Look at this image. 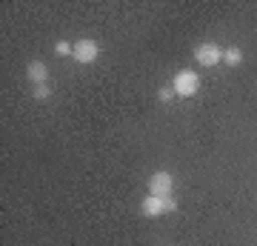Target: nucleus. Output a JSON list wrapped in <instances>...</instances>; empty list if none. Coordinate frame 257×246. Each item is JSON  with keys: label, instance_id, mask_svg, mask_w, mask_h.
Listing matches in <instances>:
<instances>
[{"label": "nucleus", "instance_id": "obj_1", "mask_svg": "<svg viewBox=\"0 0 257 246\" xmlns=\"http://www.w3.org/2000/svg\"><path fill=\"white\" fill-rule=\"evenodd\" d=\"M172 89H175V95H180V98H192V95H197V89H200V74L192 72V69H180V72L175 74V80H172Z\"/></svg>", "mask_w": 257, "mask_h": 246}, {"label": "nucleus", "instance_id": "obj_2", "mask_svg": "<svg viewBox=\"0 0 257 246\" xmlns=\"http://www.w3.org/2000/svg\"><path fill=\"white\" fill-rule=\"evenodd\" d=\"M72 57L77 63L89 66L100 57V46H97V40H92V37H80V40H74V55Z\"/></svg>", "mask_w": 257, "mask_h": 246}, {"label": "nucleus", "instance_id": "obj_3", "mask_svg": "<svg viewBox=\"0 0 257 246\" xmlns=\"http://www.w3.org/2000/svg\"><path fill=\"white\" fill-rule=\"evenodd\" d=\"M172 209H177V201H172V198H155V195H149L140 203V212L146 218H160V215H166V212H172Z\"/></svg>", "mask_w": 257, "mask_h": 246}, {"label": "nucleus", "instance_id": "obj_4", "mask_svg": "<svg viewBox=\"0 0 257 246\" xmlns=\"http://www.w3.org/2000/svg\"><path fill=\"white\" fill-rule=\"evenodd\" d=\"M194 60L200 66H217V63H223V49L217 43H211V40H206V43H200V46H194Z\"/></svg>", "mask_w": 257, "mask_h": 246}, {"label": "nucleus", "instance_id": "obj_5", "mask_svg": "<svg viewBox=\"0 0 257 246\" xmlns=\"http://www.w3.org/2000/svg\"><path fill=\"white\" fill-rule=\"evenodd\" d=\"M172 186H175V178L169 172H155L149 178V195L155 198H172Z\"/></svg>", "mask_w": 257, "mask_h": 246}, {"label": "nucleus", "instance_id": "obj_6", "mask_svg": "<svg viewBox=\"0 0 257 246\" xmlns=\"http://www.w3.org/2000/svg\"><path fill=\"white\" fill-rule=\"evenodd\" d=\"M26 77H29V83H35V86H43V83H49V66L43 63V60H32V63L26 66Z\"/></svg>", "mask_w": 257, "mask_h": 246}, {"label": "nucleus", "instance_id": "obj_7", "mask_svg": "<svg viewBox=\"0 0 257 246\" xmlns=\"http://www.w3.org/2000/svg\"><path fill=\"white\" fill-rule=\"evenodd\" d=\"M223 60H226L229 66H240V63H243V52H240L237 46H231V49L223 52Z\"/></svg>", "mask_w": 257, "mask_h": 246}, {"label": "nucleus", "instance_id": "obj_8", "mask_svg": "<svg viewBox=\"0 0 257 246\" xmlns=\"http://www.w3.org/2000/svg\"><path fill=\"white\" fill-rule=\"evenodd\" d=\"M55 55H57V57H69V55H74V43H69V40H57Z\"/></svg>", "mask_w": 257, "mask_h": 246}, {"label": "nucleus", "instance_id": "obj_9", "mask_svg": "<svg viewBox=\"0 0 257 246\" xmlns=\"http://www.w3.org/2000/svg\"><path fill=\"white\" fill-rule=\"evenodd\" d=\"M35 98H37V101H46V98H52V86H49V83L35 86Z\"/></svg>", "mask_w": 257, "mask_h": 246}, {"label": "nucleus", "instance_id": "obj_10", "mask_svg": "<svg viewBox=\"0 0 257 246\" xmlns=\"http://www.w3.org/2000/svg\"><path fill=\"white\" fill-rule=\"evenodd\" d=\"M172 98H175V89H172V86H163V89H157V101H160V103H169Z\"/></svg>", "mask_w": 257, "mask_h": 246}]
</instances>
